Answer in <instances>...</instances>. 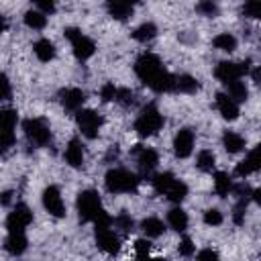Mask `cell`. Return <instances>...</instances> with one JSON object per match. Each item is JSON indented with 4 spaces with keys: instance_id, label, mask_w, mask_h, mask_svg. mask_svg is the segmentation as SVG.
<instances>
[{
    "instance_id": "obj_1",
    "label": "cell",
    "mask_w": 261,
    "mask_h": 261,
    "mask_svg": "<svg viewBox=\"0 0 261 261\" xmlns=\"http://www.w3.org/2000/svg\"><path fill=\"white\" fill-rule=\"evenodd\" d=\"M135 73L137 77L155 94H167L173 92V82L175 75L171 71H167L161 63V59L155 53H141L135 61Z\"/></svg>"
},
{
    "instance_id": "obj_2",
    "label": "cell",
    "mask_w": 261,
    "mask_h": 261,
    "mask_svg": "<svg viewBox=\"0 0 261 261\" xmlns=\"http://www.w3.org/2000/svg\"><path fill=\"white\" fill-rule=\"evenodd\" d=\"M75 208H77L80 222H94L96 224V222L110 220V216L106 214V210L102 206V200H100L98 192H94V190H82L77 194Z\"/></svg>"
},
{
    "instance_id": "obj_3",
    "label": "cell",
    "mask_w": 261,
    "mask_h": 261,
    "mask_svg": "<svg viewBox=\"0 0 261 261\" xmlns=\"http://www.w3.org/2000/svg\"><path fill=\"white\" fill-rule=\"evenodd\" d=\"M139 184H141V177L135 171L124 167H112L104 175V186L110 194H133L137 192Z\"/></svg>"
},
{
    "instance_id": "obj_4",
    "label": "cell",
    "mask_w": 261,
    "mask_h": 261,
    "mask_svg": "<svg viewBox=\"0 0 261 261\" xmlns=\"http://www.w3.org/2000/svg\"><path fill=\"white\" fill-rule=\"evenodd\" d=\"M165 124V118L163 114L159 112L157 104L155 102H149L141 108L137 120H135V133L141 137V139H147V137H153L157 135Z\"/></svg>"
},
{
    "instance_id": "obj_5",
    "label": "cell",
    "mask_w": 261,
    "mask_h": 261,
    "mask_svg": "<svg viewBox=\"0 0 261 261\" xmlns=\"http://www.w3.org/2000/svg\"><path fill=\"white\" fill-rule=\"evenodd\" d=\"M63 35H65V39L69 41L71 51H73V55H75L77 61H86V59H90V57L96 53V43H94L88 35H84L80 29L67 27V29L63 31Z\"/></svg>"
},
{
    "instance_id": "obj_6",
    "label": "cell",
    "mask_w": 261,
    "mask_h": 261,
    "mask_svg": "<svg viewBox=\"0 0 261 261\" xmlns=\"http://www.w3.org/2000/svg\"><path fill=\"white\" fill-rule=\"evenodd\" d=\"M22 130L27 141L35 147H47L51 143V128L45 118H24Z\"/></svg>"
},
{
    "instance_id": "obj_7",
    "label": "cell",
    "mask_w": 261,
    "mask_h": 261,
    "mask_svg": "<svg viewBox=\"0 0 261 261\" xmlns=\"http://www.w3.org/2000/svg\"><path fill=\"white\" fill-rule=\"evenodd\" d=\"M96 245L108 255H116L120 251V234L112 228V218L104 222H96Z\"/></svg>"
},
{
    "instance_id": "obj_8",
    "label": "cell",
    "mask_w": 261,
    "mask_h": 261,
    "mask_svg": "<svg viewBox=\"0 0 261 261\" xmlns=\"http://www.w3.org/2000/svg\"><path fill=\"white\" fill-rule=\"evenodd\" d=\"M75 122H77L80 133L86 139H96L100 128H102V124H104V118L92 108H80L75 112Z\"/></svg>"
},
{
    "instance_id": "obj_9",
    "label": "cell",
    "mask_w": 261,
    "mask_h": 261,
    "mask_svg": "<svg viewBox=\"0 0 261 261\" xmlns=\"http://www.w3.org/2000/svg\"><path fill=\"white\" fill-rule=\"evenodd\" d=\"M249 59L247 61H220L216 67H214V77L220 80L222 84H228L232 80H239V77H245L249 73Z\"/></svg>"
},
{
    "instance_id": "obj_10",
    "label": "cell",
    "mask_w": 261,
    "mask_h": 261,
    "mask_svg": "<svg viewBox=\"0 0 261 261\" xmlns=\"http://www.w3.org/2000/svg\"><path fill=\"white\" fill-rule=\"evenodd\" d=\"M33 222V212L24 202H18L12 212L6 216V230L8 232H24L27 226Z\"/></svg>"
},
{
    "instance_id": "obj_11",
    "label": "cell",
    "mask_w": 261,
    "mask_h": 261,
    "mask_svg": "<svg viewBox=\"0 0 261 261\" xmlns=\"http://www.w3.org/2000/svg\"><path fill=\"white\" fill-rule=\"evenodd\" d=\"M43 208L55 216V218H63L65 216V204H63V198H61V190L57 186H47L43 190Z\"/></svg>"
},
{
    "instance_id": "obj_12",
    "label": "cell",
    "mask_w": 261,
    "mask_h": 261,
    "mask_svg": "<svg viewBox=\"0 0 261 261\" xmlns=\"http://www.w3.org/2000/svg\"><path fill=\"white\" fill-rule=\"evenodd\" d=\"M133 155H135L137 165H139V171H141L143 175H149V173L157 167V163H159V155H157V151H155L153 147L137 145V147L133 149Z\"/></svg>"
},
{
    "instance_id": "obj_13",
    "label": "cell",
    "mask_w": 261,
    "mask_h": 261,
    "mask_svg": "<svg viewBox=\"0 0 261 261\" xmlns=\"http://www.w3.org/2000/svg\"><path fill=\"white\" fill-rule=\"evenodd\" d=\"M194 130L192 128H179L173 137V153L177 159H188L194 151Z\"/></svg>"
},
{
    "instance_id": "obj_14",
    "label": "cell",
    "mask_w": 261,
    "mask_h": 261,
    "mask_svg": "<svg viewBox=\"0 0 261 261\" xmlns=\"http://www.w3.org/2000/svg\"><path fill=\"white\" fill-rule=\"evenodd\" d=\"M59 102L67 112H77L86 102V92L80 88H63L59 92Z\"/></svg>"
},
{
    "instance_id": "obj_15",
    "label": "cell",
    "mask_w": 261,
    "mask_h": 261,
    "mask_svg": "<svg viewBox=\"0 0 261 261\" xmlns=\"http://www.w3.org/2000/svg\"><path fill=\"white\" fill-rule=\"evenodd\" d=\"M63 157H65L67 165L73 167V169H80V167L84 165V159H86V155H84V145H82V141H80L77 137L69 139V143L65 145Z\"/></svg>"
},
{
    "instance_id": "obj_16",
    "label": "cell",
    "mask_w": 261,
    "mask_h": 261,
    "mask_svg": "<svg viewBox=\"0 0 261 261\" xmlns=\"http://www.w3.org/2000/svg\"><path fill=\"white\" fill-rule=\"evenodd\" d=\"M216 108L224 120H237L239 118V102H234L226 92L216 94Z\"/></svg>"
},
{
    "instance_id": "obj_17",
    "label": "cell",
    "mask_w": 261,
    "mask_h": 261,
    "mask_svg": "<svg viewBox=\"0 0 261 261\" xmlns=\"http://www.w3.org/2000/svg\"><path fill=\"white\" fill-rule=\"evenodd\" d=\"M139 0H106V8H108V14L114 16L116 20H126L135 6H137Z\"/></svg>"
},
{
    "instance_id": "obj_18",
    "label": "cell",
    "mask_w": 261,
    "mask_h": 261,
    "mask_svg": "<svg viewBox=\"0 0 261 261\" xmlns=\"http://www.w3.org/2000/svg\"><path fill=\"white\" fill-rule=\"evenodd\" d=\"M257 169H259V147H253V149L245 155V159L237 163L234 175H237V177H247V175L255 173Z\"/></svg>"
},
{
    "instance_id": "obj_19",
    "label": "cell",
    "mask_w": 261,
    "mask_h": 261,
    "mask_svg": "<svg viewBox=\"0 0 261 261\" xmlns=\"http://www.w3.org/2000/svg\"><path fill=\"white\" fill-rule=\"evenodd\" d=\"M27 245H29V241H27L24 232H8V237L4 239V249L12 257L22 255L27 251Z\"/></svg>"
},
{
    "instance_id": "obj_20",
    "label": "cell",
    "mask_w": 261,
    "mask_h": 261,
    "mask_svg": "<svg viewBox=\"0 0 261 261\" xmlns=\"http://www.w3.org/2000/svg\"><path fill=\"white\" fill-rule=\"evenodd\" d=\"M245 145L247 143H245V137L243 135H239L234 130H224V135H222V147H224L226 153H230V155L241 153L245 149Z\"/></svg>"
},
{
    "instance_id": "obj_21",
    "label": "cell",
    "mask_w": 261,
    "mask_h": 261,
    "mask_svg": "<svg viewBox=\"0 0 261 261\" xmlns=\"http://www.w3.org/2000/svg\"><path fill=\"white\" fill-rule=\"evenodd\" d=\"M163 196H165L169 202L179 204V202H184L186 196H188V184L181 181V179H177V177H173V181L167 186V190L163 192Z\"/></svg>"
},
{
    "instance_id": "obj_22",
    "label": "cell",
    "mask_w": 261,
    "mask_h": 261,
    "mask_svg": "<svg viewBox=\"0 0 261 261\" xmlns=\"http://www.w3.org/2000/svg\"><path fill=\"white\" fill-rule=\"evenodd\" d=\"M188 222H190V218H188V214H186L184 208L175 206V208H171V210L167 212V224H169L175 232H184V230L188 228Z\"/></svg>"
},
{
    "instance_id": "obj_23",
    "label": "cell",
    "mask_w": 261,
    "mask_h": 261,
    "mask_svg": "<svg viewBox=\"0 0 261 261\" xmlns=\"http://www.w3.org/2000/svg\"><path fill=\"white\" fill-rule=\"evenodd\" d=\"M33 53L37 55L39 61L49 63V61L55 57V45H53L49 39H39V41H35V45H33Z\"/></svg>"
},
{
    "instance_id": "obj_24",
    "label": "cell",
    "mask_w": 261,
    "mask_h": 261,
    "mask_svg": "<svg viewBox=\"0 0 261 261\" xmlns=\"http://www.w3.org/2000/svg\"><path fill=\"white\" fill-rule=\"evenodd\" d=\"M200 90V82L194 77V75H175V82H173V92H181V94H194Z\"/></svg>"
},
{
    "instance_id": "obj_25",
    "label": "cell",
    "mask_w": 261,
    "mask_h": 261,
    "mask_svg": "<svg viewBox=\"0 0 261 261\" xmlns=\"http://www.w3.org/2000/svg\"><path fill=\"white\" fill-rule=\"evenodd\" d=\"M224 86H226V94H228L234 102H245V100L249 98V88H247V84L243 82V77L232 80V82H228V84H224Z\"/></svg>"
},
{
    "instance_id": "obj_26",
    "label": "cell",
    "mask_w": 261,
    "mask_h": 261,
    "mask_svg": "<svg viewBox=\"0 0 261 261\" xmlns=\"http://www.w3.org/2000/svg\"><path fill=\"white\" fill-rule=\"evenodd\" d=\"M141 230H143L149 239H157V237H161V234L165 232V224H163V220H159V218H155V216H147V218L141 222Z\"/></svg>"
},
{
    "instance_id": "obj_27",
    "label": "cell",
    "mask_w": 261,
    "mask_h": 261,
    "mask_svg": "<svg viewBox=\"0 0 261 261\" xmlns=\"http://www.w3.org/2000/svg\"><path fill=\"white\" fill-rule=\"evenodd\" d=\"M232 190V179L226 171H216L214 173V192L220 196V198H226Z\"/></svg>"
},
{
    "instance_id": "obj_28",
    "label": "cell",
    "mask_w": 261,
    "mask_h": 261,
    "mask_svg": "<svg viewBox=\"0 0 261 261\" xmlns=\"http://www.w3.org/2000/svg\"><path fill=\"white\" fill-rule=\"evenodd\" d=\"M24 24L33 31H43L47 27V14L41 10H27L24 12Z\"/></svg>"
},
{
    "instance_id": "obj_29",
    "label": "cell",
    "mask_w": 261,
    "mask_h": 261,
    "mask_svg": "<svg viewBox=\"0 0 261 261\" xmlns=\"http://www.w3.org/2000/svg\"><path fill=\"white\" fill-rule=\"evenodd\" d=\"M157 37V27L153 22H143L133 31V39L139 43H149Z\"/></svg>"
},
{
    "instance_id": "obj_30",
    "label": "cell",
    "mask_w": 261,
    "mask_h": 261,
    "mask_svg": "<svg viewBox=\"0 0 261 261\" xmlns=\"http://www.w3.org/2000/svg\"><path fill=\"white\" fill-rule=\"evenodd\" d=\"M214 165H216V155L212 151H208V149H202L198 153V157H196V167L200 171H206L208 173V171L214 169Z\"/></svg>"
},
{
    "instance_id": "obj_31",
    "label": "cell",
    "mask_w": 261,
    "mask_h": 261,
    "mask_svg": "<svg viewBox=\"0 0 261 261\" xmlns=\"http://www.w3.org/2000/svg\"><path fill=\"white\" fill-rule=\"evenodd\" d=\"M212 45H214L216 49H220V51L230 53V51L237 49V39H234L230 33H220V35H216V37L212 39Z\"/></svg>"
},
{
    "instance_id": "obj_32",
    "label": "cell",
    "mask_w": 261,
    "mask_h": 261,
    "mask_svg": "<svg viewBox=\"0 0 261 261\" xmlns=\"http://www.w3.org/2000/svg\"><path fill=\"white\" fill-rule=\"evenodd\" d=\"M173 173L171 171H163V173H157L153 179H151V184H153V190L157 192V194H161L163 196V192L167 190V186L173 181Z\"/></svg>"
},
{
    "instance_id": "obj_33",
    "label": "cell",
    "mask_w": 261,
    "mask_h": 261,
    "mask_svg": "<svg viewBox=\"0 0 261 261\" xmlns=\"http://www.w3.org/2000/svg\"><path fill=\"white\" fill-rule=\"evenodd\" d=\"M112 226H114V228H118L122 234H128V232L135 228V220L130 218V214L120 212L116 218H112Z\"/></svg>"
},
{
    "instance_id": "obj_34",
    "label": "cell",
    "mask_w": 261,
    "mask_h": 261,
    "mask_svg": "<svg viewBox=\"0 0 261 261\" xmlns=\"http://www.w3.org/2000/svg\"><path fill=\"white\" fill-rule=\"evenodd\" d=\"M14 143H16L14 128H0V155H4Z\"/></svg>"
},
{
    "instance_id": "obj_35",
    "label": "cell",
    "mask_w": 261,
    "mask_h": 261,
    "mask_svg": "<svg viewBox=\"0 0 261 261\" xmlns=\"http://www.w3.org/2000/svg\"><path fill=\"white\" fill-rule=\"evenodd\" d=\"M196 12H200L202 16L214 18V16H218V4L214 0H200L196 4Z\"/></svg>"
},
{
    "instance_id": "obj_36",
    "label": "cell",
    "mask_w": 261,
    "mask_h": 261,
    "mask_svg": "<svg viewBox=\"0 0 261 261\" xmlns=\"http://www.w3.org/2000/svg\"><path fill=\"white\" fill-rule=\"evenodd\" d=\"M16 110L12 108H2L0 110V128H16Z\"/></svg>"
},
{
    "instance_id": "obj_37",
    "label": "cell",
    "mask_w": 261,
    "mask_h": 261,
    "mask_svg": "<svg viewBox=\"0 0 261 261\" xmlns=\"http://www.w3.org/2000/svg\"><path fill=\"white\" fill-rule=\"evenodd\" d=\"M241 12H243V16H247V18H259L261 16V2L259 0H245V4H243V8H241Z\"/></svg>"
},
{
    "instance_id": "obj_38",
    "label": "cell",
    "mask_w": 261,
    "mask_h": 261,
    "mask_svg": "<svg viewBox=\"0 0 261 261\" xmlns=\"http://www.w3.org/2000/svg\"><path fill=\"white\" fill-rule=\"evenodd\" d=\"M204 224H208V226H218V224H222V212L218 210V208H208L206 212H204Z\"/></svg>"
},
{
    "instance_id": "obj_39",
    "label": "cell",
    "mask_w": 261,
    "mask_h": 261,
    "mask_svg": "<svg viewBox=\"0 0 261 261\" xmlns=\"http://www.w3.org/2000/svg\"><path fill=\"white\" fill-rule=\"evenodd\" d=\"M114 102H118L120 106H130L133 102H135V94H133V90L130 88H118L116 90V100Z\"/></svg>"
},
{
    "instance_id": "obj_40",
    "label": "cell",
    "mask_w": 261,
    "mask_h": 261,
    "mask_svg": "<svg viewBox=\"0 0 261 261\" xmlns=\"http://www.w3.org/2000/svg\"><path fill=\"white\" fill-rule=\"evenodd\" d=\"M177 253H179L181 257H192V255L196 253V245L192 243L190 237H184V239L179 241V245H177Z\"/></svg>"
},
{
    "instance_id": "obj_41",
    "label": "cell",
    "mask_w": 261,
    "mask_h": 261,
    "mask_svg": "<svg viewBox=\"0 0 261 261\" xmlns=\"http://www.w3.org/2000/svg\"><path fill=\"white\" fill-rule=\"evenodd\" d=\"M116 86L112 84V82H108V84H104L102 88H100V98H102V102H114L116 100Z\"/></svg>"
},
{
    "instance_id": "obj_42",
    "label": "cell",
    "mask_w": 261,
    "mask_h": 261,
    "mask_svg": "<svg viewBox=\"0 0 261 261\" xmlns=\"http://www.w3.org/2000/svg\"><path fill=\"white\" fill-rule=\"evenodd\" d=\"M151 253V243L147 239H137L135 241V257L143 259V257H149Z\"/></svg>"
},
{
    "instance_id": "obj_43",
    "label": "cell",
    "mask_w": 261,
    "mask_h": 261,
    "mask_svg": "<svg viewBox=\"0 0 261 261\" xmlns=\"http://www.w3.org/2000/svg\"><path fill=\"white\" fill-rule=\"evenodd\" d=\"M12 96V86H10V80L6 73H0V102L4 100H10Z\"/></svg>"
},
{
    "instance_id": "obj_44",
    "label": "cell",
    "mask_w": 261,
    "mask_h": 261,
    "mask_svg": "<svg viewBox=\"0 0 261 261\" xmlns=\"http://www.w3.org/2000/svg\"><path fill=\"white\" fill-rule=\"evenodd\" d=\"M31 2L37 6V10H41V12H45V14H53L55 8H57L55 0H31Z\"/></svg>"
},
{
    "instance_id": "obj_45",
    "label": "cell",
    "mask_w": 261,
    "mask_h": 261,
    "mask_svg": "<svg viewBox=\"0 0 261 261\" xmlns=\"http://www.w3.org/2000/svg\"><path fill=\"white\" fill-rule=\"evenodd\" d=\"M198 259H218V253L216 251H212V249H202V251H198V253H194Z\"/></svg>"
},
{
    "instance_id": "obj_46",
    "label": "cell",
    "mask_w": 261,
    "mask_h": 261,
    "mask_svg": "<svg viewBox=\"0 0 261 261\" xmlns=\"http://www.w3.org/2000/svg\"><path fill=\"white\" fill-rule=\"evenodd\" d=\"M0 196H2V198H0V202H2L4 206H8V204H10V196H12V194H10V192H4V194H0Z\"/></svg>"
},
{
    "instance_id": "obj_47",
    "label": "cell",
    "mask_w": 261,
    "mask_h": 261,
    "mask_svg": "<svg viewBox=\"0 0 261 261\" xmlns=\"http://www.w3.org/2000/svg\"><path fill=\"white\" fill-rule=\"evenodd\" d=\"M6 29H8V20H6V16H2V14H0V35H2Z\"/></svg>"
}]
</instances>
